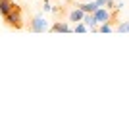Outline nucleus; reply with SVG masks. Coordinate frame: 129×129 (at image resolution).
I'll use <instances>...</instances> for the list:
<instances>
[{
    "instance_id": "6",
    "label": "nucleus",
    "mask_w": 129,
    "mask_h": 129,
    "mask_svg": "<svg viewBox=\"0 0 129 129\" xmlns=\"http://www.w3.org/2000/svg\"><path fill=\"white\" fill-rule=\"evenodd\" d=\"M75 6H79V8H81L83 12H85V14H92V12H94V10L98 8L94 0H83V2H77Z\"/></svg>"
},
{
    "instance_id": "10",
    "label": "nucleus",
    "mask_w": 129,
    "mask_h": 129,
    "mask_svg": "<svg viewBox=\"0 0 129 129\" xmlns=\"http://www.w3.org/2000/svg\"><path fill=\"white\" fill-rule=\"evenodd\" d=\"M116 31H118V33H127V25H125V21L118 23V27H116Z\"/></svg>"
},
{
    "instance_id": "3",
    "label": "nucleus",
    "mask_w": 129,
    "mask_h": 129,
    "mask_svg": "<svg viewBox=\"0 0 129 129\" xmlns=\"http://www.w3.org/2000/svg\"><path fill=\"white\" fill-rule=\"evenodd\" d=\"M50 29V23L46 21V17L37 14V16L31 17V23H29V31L31 33H44Z\"/></svg>"
},
{
    "instance_id": "8",
    "label": "nucleus",
    "mask_w": 129,
    "mask_h": 129,
    "mask_svg": "<svg viewBox=\"0 0 129 129\" xmlns=\"http://www.w3.org/2000/svg\"><path fill=\"white\" fill-rule=\"evenodd\" d=\"M112 31H116V29L112 27V23H110V21H108V23H100V25H98V33H112Z\"/></svg>"
},
{
    "instance_id": "9",
    "label": "nucleus",
    "mask_w": 129,
    "mask_h": 129,
    "mask_svg": "<svg viewBox=\"0 0 129 129\" xmlns=\"http://www.w3.org/2000/svg\"><path fill=\"white\" fill-rule=\"evenodd\" d=\"M73 31H75V33H89V27H87L83 21H79V23H75Z\"/></svg>"
},
{
    "instance_id": "1",
    "label": "nucleus",
    "mask_w": 129,
    "mask_h": 129,
    "mask_svg": "<svg viewBox=\"0 0 129 129\" xmlns=\"http://www.w3.org/2000/svg\"><path fill=\"white\" fill-rule=\"evenodd\" d=\"M4 21H6V25L8 27H12V29H21L23 27V17H21V8L19 6H14L12 8V12L10 14H6L4 16Z\"/></svg>"
},
{
    "instance_id": "11",
    "label": "nucleus",
    "mask_w": 129,
    "mask_h": 129,
    "mask_svg": "<svg viewBox=\"0 0 129 129\" xmlns=\"http://www.w3.org/2000/svg\"><path fill=\"white\" fill-rule=\"evenodd\" d=\"M104 8H108V10H116V0H106V6Z\"/></svg>"
},
{
    "instance_id": "14",
    "label": "nucleus",
    "mask_w": 129,
    "mask_h": 129,
    "mask_svg": "<svg viewBox=\"0 0 129 129\" xmlns=\"http://www.w3.org/2000/svg\"><path fill=\"white\" fill-rule=\"evenodd\" d=\"M125 25H127V33H129V21H125Z\"/></svg>"
},
{
    "instance_id": "13",
    "label": "nucleus",
    "mask_w": 129,
    "mask_h": 129,
    "mask_svg": "<svg viewBox=\"0 0 129 129\" xmlns=\"http://www.w3.org/2000/svg\"><path fill=\"white\" fill-rule=\"evenodd\" d=\"M94 2H96L98 8H104V6H106V0H94Z\"/></svg>"
},
{
    "instance_id": "4",
    "label": "nucleus",
    "mask_w": 129,
    "mask_h": 129,
    "mask_svg": "<svg viewBox=\"0 0 129 129\" xmlns=\"http://www.w3.org/2000/svg\"><path fill=\"white\" fill-rule=\"evenodd\" d=\"M83 16H85V12L81 10L79 6H75V8L70 10V14H68V21L70 23H79V21H83Z\"/></svg>"
},
{
    "instance_id": "2",
    "label": "nucleus",
    "mask_w": 129,
    "mask_h": 129,
    "mask_svg": "<svg viewBox=\"0 0 129 129\" xmlns=\"http://www.w3.org/2000/svg\"><path fill=\"white\" fill-rule=\"evenodd\" d=\"M92 17H94V21L100 25V23H114L116 21V12L114 10H108V8H96V10L92 12Z\"/></svg>"
},
{
    "instance_id": "5",
    "label": "nucleus",
    "mask_w": 129,
    "mask_h": 129,
    "mask_svg": "<svg viewBox=\"0 0 129 129\" xmlns=\"http://www.w3.org/2000/svg\"><path fill=\"white\" fill-rule=\"evenodd\" d=\"M48 31H54V33H68V31H73V27L70 25V21H56L50 25Z\"/></svg>"
},
{
    "instance_id": "15",
    "label": "nucleus",
    "mask_w": 129,
    "mask_h": 129,
    "mask_svg": "<svg viewBox=\"0 0 129 129\" xmlns=\"http://www.w3.org/2000/svg\"><path fill=\"white\" fill-rule=\"evenodd\" d=\"M43 2H50V0H43Z\"/></svg>"
},
{
    "instance_id": "7",
    "label": "nucleus",
    "mask_w": 129,
    "mask_h": 129,
    "mask_svg": "<svg viewBox=\"0 0 129 129\" xmlns=\"http://www.w3.org/2000/svg\"><path fill=\"white\" fill-rule=\"evenodd\" d=\"M14 6H16L14 0H0V14H2V17H4L6 14H10Z\"/></svg>"
},
{
    "instance_id": "12",
    "label": "nucleus",
    "mask_w": 129,
    "mask_h": 129,
    "mask_svg": "<svg viewBox=\"0 0 129 129\" xmlns=\"http://www.w3.org/2000/svg\"><path fill=\"white\" fill-rule=\"evenodd\" d=\"M43 10L46 12V14H50V12H52L54 8H52V4H50V2H44V6H43Z\"/></svg>"
}]
</instances>
